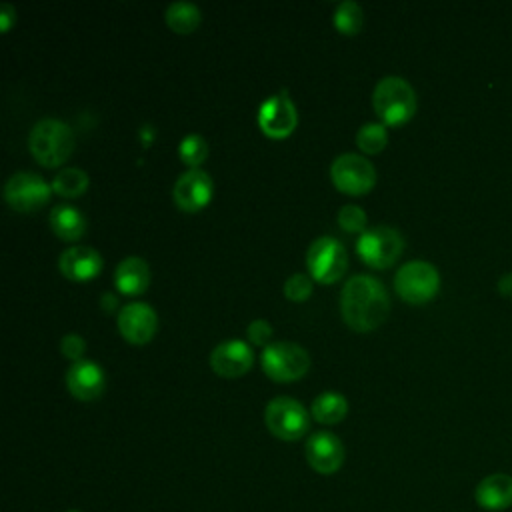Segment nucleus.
I'll return each instance as SVG.
<instances>
[{
    "label": "nucleus",
    "mask_w": 512,
    "mask_h": 512,
    "mask_svg": "<svg viewBox=\"0 0 512 512\" xmlns=\"http://www.w3.org/2000/svg\"><path fill=\"white\" fill-rule=\"evenodd\" d=\"M306 266L314 280L330 284L338 280L348 266V252L334 236H318L306 252Z\"/></svg>",
    "instance_id": "8"
},
{
    "label": "nucleus",
    "mask_w": 512,
    "mask_h": 512,
    "mask_svg": "<svg viewBox=\"0 0 512 512\" xmlns=\"http://www.w3.org/2000/svg\"><path fill=\"white\" fill-rule=\"evenodd\" d=\"M48 220H50V228L64 240H76L86 230L84 214L72 204H56L50 210Z\"/></svg>",
    "instance_id": "20"
},
{
    "label": "nucleus",
    "mask_w": 512,
    "mask_h": 512,
    "mask_svg": "<svg viewBox=\"0 0 512 512\" xmlns=\"http://www.w3.org/2000/svg\"><path fill=\"white\" fill-rule=\"evenodd\" d=\"M178 156L190 168H198V164H202L208 156V142L200 134H186L180 140Z\"/></svg>",
    "instance_id": "26"
},
{
    "label": "nucleus",
    "mask_w": 512,
    "mask_h": 512,
    "mask_svg": "<svg viewBox=\"0 0 512 512\" xmlns=\"http://www.w3.org/2000/svg\"><path fill=\"white\" fill-rule=\"evenodd\" d=\"M386 140H388V134H386L384 124H380V122H366L356 132L358 148L368 154L380 152L386 146Z\"/></svg>",
    "instance_id": "25"
},
{
    "label": "nucleus",
    "mask_w": 512,
    "mask_h": 512,
    "mask_svg": "<svg viewBox=\"0 0 512 512\" xmlns=\"http://www.w3.org/2000/svg\"><path fill=\"white\" fill-rule=\"evenodd\" d=\"M58 268L70 280H76V282L90 280L102 270V256L98 250L90 246L76 244L62 250L58 258Z\"/></svg>",
    "instance_id": "17"
},
{
    "label": "nucleus",
    "mask_w": 512,
    "mask_h": 512,
    "mask_svg": "<svg viewBox=\"0 0 512 512\" xmlns=\"http://www.w3.org/2000/svg\"><path fill=\"white\" fill-rule=\"evenodd\" d=\"M338 224L342 230L346 232H364L366 230V214L360 206L356 204H346L338 210V216H336Z\"/></svg>",
    "instance_id": "28"
},
{
    "label": "nucleus",
    "mask_w": 512,
    "mask_h": 512,
    "mask_svg": "<svg viewBox=\"0 0 512 512\" xmlns=\"http://www.w3.org/2000/svg\"><path fill=\"white\" fill-rule=\"evenodd\" d=\"M66 512H80V510H66Z\"/></svg>",
    "instance_id": "33"
},
{
    "label": "nucleus",
    "mask_w": 512,
    "mask_h": 512,
    "mask_svg": "<svg viewBox=\"0 0 512 512\" xmlns=\"http://www.w3.org/2000/svg\"><path fill=\"white\" fill-rule=\"evenodd\" d=\"M394 288L408 304H424L438 292L440 274L436 266L426 260H410L396 272Z\"/></svg>",
    "instance_id": "6"
},
{
    "label": "nucleus",
    "mask_w": 512,
    "mask_h": 512,
    "mask_svg": "<svg viewBox=\"0 0 512 512\" xmlns=\"http://www.w3.org/2000/svg\"><path fill=\"white\" fill-rule=\"evenodd\" d=\"M100 302H102V308H104L106 312H112V310L116 308V304H118V298H116L112 292H104Z\"/></svg>",
    "instance_id": "32"
},
{
    "label": "nucleus",
    "mask_w": 512,
    "mask_h": 512,
    "mask_svg": "<svg viewBox=\"0 0 512 512\" xmlns=\"http://www.w3.org/2000/svg\"><path fill=\"white\" fill-rule=\"evenodd\" d=\"M296 122L298 114L286 90L266 98L258 108V126L272 138L288 136L296 128Z\"/></svg>",
    "instance_id": "11"
},
{
    "label": "nucleus",
    "mask_w": 512,
    "mask_h": 512,
    "mask_svg": "<svg viewBox=\"0 0 512 512\" xmlns=\"http://www.w3.org/2000/svg\"><path fill=\"white\" fill-rule=\"evenodd\" d=\"M172 198L180 210L196 212L212 198V178L200 168H188L174 182Z\"/></svg>",
    "instance_id": "12"
},
{
    "label": "nucleus",
    "mask_w": 512,
    "mask_h": 512,
    "mask_svg": "<svg viewBox=\"0 0 512 512\" xmlns=\"http://www.w3.org/2000/svg\"><path fill=\"white\" fill-rule=\"evenodd\" d=\"M14 18H16V10L12 8V4H8V2L0 4V28L8 30Z\"/></svg>",
    "instance_id": "31"
},
{
    "label": "nucleus",
    "mask_w": 512,
    "mask_h": 512,
    "mask_svg": "<svg viewBox=\"0 0 512 512\" xmlns=\"http://www.w3.org/2000/svg\"><path fill=\"white\" fill-rule=\"evenodd\" d=\"M340 312L352 330L368 332L386 320L390 312V296L378 278L354 274L342 286Z\"/></svg>",
    "instance_id": "1"
},
{
    "label": "nucleus",
    "mask_w": 512,
    "mask_h": 512,
    "mask_svg": "<svg viewBox=\"0 0 512 512\" xmlns=\"http://www.w3.org/2000/svg\"><path fill=\"white\" fill-rule=\"evenodd\" d=\"M260 364L266 376L276 382H292L304 376L310 368L308 352L296 342H270L260 354Z\"/></svg>",
    "instance_id": "4"
},
{
    "label": "nucleus",
    "mask_w": 512,
    "mask_h": 512,
    "mask_svg": "<svg viewBox=\"0 0 512 512\" xmlns=\"http://www.w3.org/2000/svg\"><path fill=\"white\" fill-rule=\"evenodd\" d=\"M248 338L254 344H266L272 338V326L264 318H256L248 324Z\"/></svg>",
    "instance_id": "30"
},
{
    "label": "nucleus",
    "mask_w": 512,
    "mask_h": 512,
    "mask_svg": "<svg viewBox=\"0 0 512 512\" xmlns=\"http://www.w3.org/2000/svg\"><path fill=\"white\" fill-rule=\"evenodd\" d=\"M28 148L42 166L52 168L70 156L74 148V134L70 126L58 118H40L30 128Z\"/></svg>",
    "instance_id": "2"
},
{
    "label": "nucleus",
    "mask_w": 512,
    "mask_h": 512,
    "mask_svg": "<svg viewBox=\"0 0 512 512\" xmlns=\"http://www.w3.org/2000/svg\"><path fill=\"white\" fill-rule=\"evenodd\" d=\"M166 22L178 34H188L200 24V8L188 0H176L166 8Z\"/></svg>",
    "instance_id": "22"
},
{
    "label": "nucleus",
    "mask_w": 512,
    "mask_h": 512,
    "mask_svg": "<svg viewBox=\"0 0 512 512\" xmlns=\"http://www.w3.org/2000/svg\"><path fill=\"white\" fill-rule=\"evenodd\" d=\"M158 328V316L154 308L146 302L124 304L118 312V330L120 334L134 344L148 342Z\"/></svg>",
    "instance_id": "14"
},
{
    "label": "nucleus",
    "mask_w": 512,
    "mask_h": 512,
    "mask_svg": "<svg viewBox=\"0 0 512 512\" xmlns=\"http://www.w3.org/2000/svg\"><path fill=\"white\" fill-rule=\"evenodd\" d=\"M86 186H88V174L82 168H74V166L60 170L52 180V190L64 198H74L84 194Z\"/></svg>",
    "instance_id": "23"
},
{
    "label": "nucleus",
    "mask_w": 512,
    "mask_h": 512,
    "mask_svg": "<svg viewBox=\"0 0 512 512\" xmlns=\"http://www.w3.org/2000/svg\"><path fill=\"white\" fill-rule=\"evenodd\" d=\"M332 184L344 194H364L376 182V170L370 160L360 154L344 152L336 156L330 164Z\"/></svg>",
    "instance_id": "9"
},
{
    "label": "nucleus",
    "mask_w": 512,
    "mask_h": 512,
    "mask_svg": "<svg viewBox=\"0 0 512 512\" xmlns=\"http://www.w3.org/2000/svg\"><path fill=\"white\" fill-rule=\"evenodd\" d=\"M254 362L252 348L244 340H224L210 352V368L224 376V378H236L250 370Z\"/></svg>",
    "instance_id": "16"
},
{
    "label": "nucleus",
    "mask_w": 512,
    "mask_h": 512,
    "mask_svg": "<svg viewBox=\"0 0 512 512\" xmlns=\"http://www.w3.org/2000/svg\"><path fill=\"white\" fill-rule=\"evenodd\" d=\"M150 282V268L140 256H126L114 270V286L122 294H140Z\"/></svg>",
    "instance_id": "19"
},
{
    "label": "nucleus",
    "mask_w": 512,
    "mask_h": 512,
    "mask_svg": "<svg viewBox=\"0 0 512 512\" xmlns=\"http://www.w3.org/2000/svg\"><path fill=\"white\" fill-rule=\"evenodd\" d=\"M264 422L280 440H298L308 432L310 418L306 408L292 396H276L266 404Z\"/></svg>",
    "instance_id": "7"
},
{
    "label": "nucleus",
    "mask_w": 512,
    "mask_h": 512,
    "mask_svg": "<svg viewBox=\"0 0 512 512\" xmlns=\"http://www.w3.org/2000/svg\"><path fill=\"white\" fill-rule=\"evenodd\" d=\"M372 104L386 124H402L416 112V92L402 76H384L372 92Z\"/></svg>",
    "instance_id": "3"
},
{
    "label": "nucleus",
    "mask_w": 512,
    "mask_h": 512,
    "mask_svg": "<svg viewBox=\"0 0 512 512\" xmlns=\"http://www.w3.org/2000/svg\"><path fill=\"white\" fill-rule=\"evenodd\" d=\"M404 250V238L402 234L386 224L370 226L366 228L358 242L356 252L372 268H386L398 260V256Z\"/></svg>",
    "instance_id": "5"
},
{
    "label": "nucleus",
    "mask_w": 512,
    "mask_h": 512,
    "mask_svg": "<svg viewBox=\"0 0 512 512\" xmlns=\"http://www.w3.org/2000/svg\"><path fill=\"white\" fill-rule=\"evenodd\" d=\"M304 456L318 474H334L344 462V446L336 434L320 430L306 440Z\"/></svg>",
    "instance_id": "13"
},
{
    "label": "nucleus",
    "mask_w": 512,
    "mask_h": 512,
    "mask_svg": "<svg viewBox=\"0 0 512 512\" xmlns=\"http://www.w3.org/2000/svg\"><path fill=\"white\" fill-rule=\"evenodd\" d=\"M476 504L484 510L498 512L512 506V476L504 472L482 478L474 490Z\"/></svg>",
    "instance_id": "18"
},
{
    "label": "nucleus",
    "mask_w": 512,
    "mask_h": 512,
    "mask_svg": "<svg viewBox=\"0 0 512 512\" xmlns=\"http://www.w3.org/2000/svg\"><path fill=\"white\" fill-rule=\"evenodd\" d=\"M66 386L74 398L90 402L104 392L106 374L98 362L80 358L66 370Z\"/></svg>",
    "instance_id": "15"
},
{
    "label": "nucleus",
    "mask_w": 512,
    "mask_h": 512,
    "mask_svg": "<svg viewBox=\"0 0 512 512\" xmlns=\"http://www.w3.org/2000/svg\"><path fill=\"white\" fill-rule=\"evenodd\" d=\"M52 184L36 172H14L4 184L6 202L18 212H30L44 206L50 198Z\"/></svg>",
    "instance_id": "10"
},
{
    "label": "nucleus",
    "mask_w": 512,
    "mask_h": 512,
    "mask_svg": "<svg viewBox=\"0 0 512 512\" xmlns=\"http://www.w3.org/2000/svg\"><path fill=\"white\" fill-rule=\"evenodd\" d=\"M312 294V280L304 272H294L284 282V296L292 302H302Z\"/></svg>",
    "instance_id": "27"
},
{
    "label": "nucleus",
    "mask_w": 512,
    "mask_h": 512,
    "mask_svg": "<svg viewBox=\"0 0 512 512\" xmlns=\"http://www.w3.org/2000/svg\"><path fill=\"white\" fill-rule=\"evenodd\" d=\"M84 348H86V342H84V338H82L80 334L70 332V334H64L62 340H60V350H62V354H64L66 358L74 360V362L80 360V356L84 354Z\"/></svg>",
    "instance_id": "29"
},
{
    "label": "nucleus",
    "mask_w": 512,
    "mask_h": 512,
    "mask_svg": "<svg viewBox=\"0 0 512 512\" xmlns=\"http://www.w3.org/2000/svg\"><path fill=\"white\" fill-rule=\"evenodd\" d=\"M334 26L342 32V34H358L364 22V14L358 2L354 0H344L336 6L334 16H332Z\"/></svg>",
    "instance_id": "24"
},
{
    "label": "nucleus",
    "mask_w": 512,
    "mask_h": 512,
    "mask_svg": "<svg viewBox=\"0 0 512 512\" xmlns=\"http://www.w3.org/2000/svg\"><path fill=\"white\" fill-rule=\"evenodd\" d=\"M310 412L314 420L322 424H336L340 422L348 412V400L340 392H322L312 400Z\"/></svg>",
    "instance_id": "21"
}]
</instances>
